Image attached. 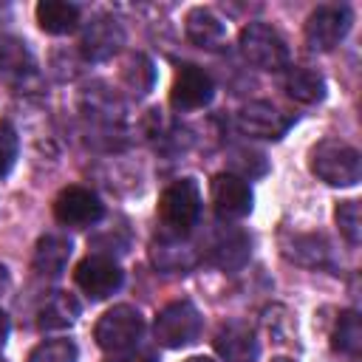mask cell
Listing matches in <instances>:
<instances>
[{
	"mask_svg": "<svg viewBox=\"0 0 362 362\" xmlns=\"http://www.w3.org/2000/svg\"><path fill=\"white\" fill-rule=\"evenodd\" d=\"M311 173L331 184V187H354L362 175V158L356 147L339 141V139H322L308 153Z\"/></svg>",
	"mask_w": 362,
	"mask_h": 362,
	"instance_id": "obj_1",
	"label": "cell"
},
{
	"mask_svg": "<svg viewBox=\"0 0 362 362\" xmlns=\"http://www.w3.org/2000/svg\"><path fill=\"white\" fill-rule=\"evenodd\" d=\"M201 218V189L192 178L173 181L158 198V221L164 235L187 238Z\"/></svg>",
	"mask_w": 362,
	"mask_h": 362,
	"instance_id": "obj_2",
	"label": "cell"
},
{
	"mask_svg": "<svg viewBox=\"0 0 362 362\" xmlns=\"http://www.w3.org/2000/svg\"><path fill=\"white\" fill-rule=\"evenodd\" d=\"M240 54L249 65L260 68V71H283L288 68V45L280 37L277 28L266 25V23H249L240 31Z\"/></svg>",
	"mask_w": 362,
	"mask_h": 362,
	"instance_id": "obj_3",
	"label": "cell"
},
{
	"mask_svg": "<svg viewBox=\"0 0 362 362\" xmlns=\"http://www.w3.org/2000/svg\"><path fill=\"white\" fill-rule=\"evenodd\" d=\"M201 328H204L201 311L189 300H175L158 311L153 334H156V342L164 348H184L201 337Z\"/></svg>",
	"mask_w": 362,
	"mask_h": 362,
	"instance_id": "obj_4",
	"label": "cell"
},
{
	"mask_svg": "<svg viewBox=\"0 0 362 362\" xmlns=\"http://www.w3.org/2000/svg\"><path fill=\"white\" fill-rule=\"evenodd\" d=\"M144 334V317L139 308L133 305H113L107 308L96 328H93V339L102 351L116 354V351H127L133 348Z\"/></svg>",
	"mask_w": 362,
	"mask_h": 362,
	"instance_id": "obj_5",
	"label": "cell"
},
{
	"mask_svg": "<svg viewBox=\"0 0 362 362\" xmlns=\"http://www.w3.org/2000/svg\"><path fill=\"white\" fill-rule=\"evenodd\" d=\"M351 28L348 6H320L305 20V45L311 51H331Z\"/></svg>",
	"mask_w": 362,
	"mask_h": 362,
	"instance_id": "obj_6",
	"label": "cell"
},
{
	"mask_svg": "<svg viewBox=\"0 0 362 362\" xmlns=\"http://www.w3.org/2000/svg\"><path fill=\"white\" fill-rule=\"evenodd\" d=\"M102 212H105V206H102L99 195L79 184L59 189V195L54 198V218L62 226H74V229L93 226L102 218Z\"/></svg>",
	"mask_w": 362,
	"mask_h": 362,
	"instance_id": "obj_7",
	"label": "cell"
},
{
	"mask_svg": "<svg viewBox=\"0 0 362 362\" xmlns=\"http://www.w3.org/2000/svg\"><path fill=\"white\" fill-rule=\"evenodd\" d=\"M76 286L90 297V300H107L113 291H119L124 274L119 269V263L107 255H88L76 263L74 272Z\"/></svg>",
	"mask_w": 362,
	"mask_h": 362,
	"instance_id": "obj_8",
	"label": "cell"
},
{
	"mask_svg": "<svg viewBox=\"0 0 362 362\" xmlns=\"http://www.w3.org/2000/svg\"><path fill=\"white\" fill-rule=\"evenodd\" d=\"M291 122H294V116L283 113V110H280L277 105H272V102H249V105H243V107L238 110V116H235V124H238V130H240L243 136H252V139H272V141L283 139L286 130L291 127Z\"/></svg>",
	"mask_w": 362,
	"mask_h": 362,
	"instance_id": "obj_9",
	"label": "cell"
},
{
	"mask_svg": "<svg viewBox=\"0 0 362 362\" xmlns=\"http://www.w3.org/2000/svg\"><path fill=\"white\" fill-rule=\"evenodd\" d=\"M0 76L17 90H28L40 82L37 59L20 37L0 34Z\"/></svg>",
	"mask_w": 362,
	"mask_h": 362,
	"instance_id": "obj_10",
	"label": "cell"
},
{
	"mask_svg": "<svg viewBox=\"0 0 362 362\" xmlns=\"http://www.w3.org/2000/svg\"><path fill=\"white\" fill-rule=\"evenodd\" d=\"M124 45V28L113 14H99L93 17L79 40V51L85 59L90 62H105L113 54H119V48Z\"/></svg>",
	"mask_w": 362,
	"mask_h": 362,
	"instance_id": "obj_11",
	"label": "cell"
},
{
	"mask_svg": "<svg viewBox=\"0 0 362 362\" xmlns=\"http://www.w3.org/2000/svg\"><path fill=\"white\" fill-rule=\"evenodd\" d=\"M212 93H215V85H212V79L204 68L181 65L175 79H173V88H170V105L181 113L198 110V107L212 102Z\"/></svg>",
	"mask_w": 362,
	"mask_h": 362,
	"instance_id": "obj_12",
	"label": "cell"
},
{
	"mask_svg": "<svg viewBox=\"0 0 362 362\" xmlns=\"http://www.w3.org/2000/svg\"><path fill=\"white\" fill-rule=\"evenodd\" d=\"M212 204L221 218H246L252 212V187L235 173H218L212 178Z\"/></svg>",
	"mask_w": 362,
	"mask_h": 362,
	"instance_id": "obj_13",
	"label": "cell"
},
{
	"mask_svg": "<svg viewBox=\"0 0 362 362\" xmlns=\"http://www.w3.org/2000/svg\"><path fill=\"white\" fill-rule=\"evenodd\" d=\"M215 351L223 362H255L257 359V337L246 322H226L215 334Z\"/></svg>",
	"mask_w": 362,
	"mask_h": 362,
	"instance_id": "obj_14",
	"label": "cell"
},
{
	"mask_svg": "<svg viewBox=\"0 0 362 362\" xmlns=\"http://www.w3.org/2000/svg\"><path fill=\"white\" fill-rule=\"evenodd\" d=\"M184 31H187V40H189L192 45L206 48V51L221 48L223 40H226V25H223V20H221L215 11L204 8V6H198V8H192V11L187 14Z\"/></svg>",
	"mask_w": 362,
	"mask_h": 362,
	"instance_id": "obj_15",
	"label": "cell"
},
{
	"mask_svg": "<svg viewBox=\"0 0 362 362\" xmlns=\"http://www.w3.org/2000/svg\"><path fill=\"white\" fill-rule=\"evenodd\" d=\"M71 240L65 235H42L34 246V257H31V269L40 277H59L68 266L71 257Z\"/></svg>",
	"mask_w": 362,
	"mask_h": 362,
	"instance_id": "obj_16",
	"label": "cell"
},
{
	"mask_svg": "<svg viewBox=\"0 0 362 362\" xmlns=\"http://www.w3.org/2000/svg\"><path fill=\"white\" fill-rule=\"evenodd\" d=\"M283 255L308 269H331V243L322 235H291L283 243Z\"/></svg>",
	"mask_w": 362,
	"mask_h": 362,
	"instance_id": "obj_17",
	"label": "cell"
},
{
	"mask_svg": "<svg viewBox=\"0 0 362 362\" xmlns=\"http://www.w3.org/2000/svg\"><path fill=\"white\" fill-rule=\"evenodd\" d=\"M249 252H252L249 238H246L240 229H226V232H221V235L212 240L206 257H209V263H215L218 269L235 272V269H240V266L249 260Z\"/></svg>",
	"mask_w": 362,
	"mask_h": 362,
	"instance_id": "obj_18",
	"label": "cell"
},
{
	"mask_svg": "<svg viewBox=\"0 0 362 362\" xmlns=\"http://www.w3.org/2000/svg\"><path fill=\"white\" fill-rule=\"evenodd\" d=\"M76 317H79V303L74 300V294L51 291L37 311V325L42 331H59V328H71Z\"/></svg>",
	"mask_w": 362,
	"mask_h": 362,
	"instance_id": "obj_19",
	"label": "cell"
},
{
	"mask_svg": "<svg viewBox=\"0 0 362 362\" xmlns=\"http://www.w3.org/2000/svg\"><path fill=\"white\" fill-rule=\"evenodd\" d=\"M283 90L294 99V102H303V105H314L325 96V79L311 71V68H303V65H294L283 74Z\"/></svg>",
	"mask_w": 362,
	"mask_h": 362,
	"instance_id": "obj_20",
	"label": "cell"
},
{
	"mask_svg": "<svg viewBox=\"0 0 362 362\" xmlns=\"http://www.w3.org/2000/svg\"><path fill=\"white\" fill-rule=\"evenodd\" d=\"M37 23L48 34H68L79 25V6L65 0H42L37 3Z\"/></svg>",
	"mask_w": 362,
	"mask_h": 362,
	"instance_id": "obj_21",
	"label": "cell"
},
{
	"mask_svg": "<svg viewBox=\"0 0 362 362\" xmlns=\"http://www.w3.org/2000/svg\"><path fill=\"white\" fill-rule=\"evenodd\" d=\"M153 260L167 272L189 269L195 263L192 249L187 246V238H173V235H164L158 243H153Z\"/></svg>",
	"mask_w": 362,
	"mask_h": 362,
	"instance_id": "obj_22",
	"label": "cell"
},
{
	"mask_svg": "<svg viewBox=\"0 0 362 362\" xmlns=\"http://www.w3.org/2000/svg\"><path fill=\"white\" fill-rule=\"evenodd\" d=\"M331 345L334 351L339 354H359L362 348V325H359V314L356 311H342L337 325H334V334H331Z\"/></svg>",
	"mask_w": 362,
	"mask_h": 362,
	"instance_id": "obj_23",
	"label": "cell"
},
{
	"mask_svg": "<svg viewBox=\"0 0 362 362\" xmlns=\"http://www.w3.org/2000/svg\"><path fill=\"white\" fill-rule=\"evenodd\" d=\"M76 354L74 339H45L31 351L28 362H76Z\"/></svg>",
	"mask_w": 362,
	"mask_h": 362,
	"instance_id": "obj_24",
	"label": "cell"
},
{
	"mask_svg": "<svg viewBox=\"0 0 362 362\" xmlns=\"http://www.w3.org/2000/svg\"><path fill=\"white\" fill-rule=\"evenodd\" d=\"M153 79H156V71H153V62L144 57V54H133L124 65V82L136 90V93H147L153 88Z\"/></svg>",
	"mask_w": 362,
	"mask_h": 362,
	"instance_id": "obj_25",
	"label": "cell"
},
{
	"mask_svg": "<svg viewBox=\"0 0 362 362\" xmlns=\"http://www.w3.org/2000/svg\"><path fill=\"white\" fill-rule=\"evenodd\" d=\"M334 218H337V226H339L342 238H345L351 246H356L359 238H362V215H359V204H356V201H339Z\"/></svg>",
	"mask_w": 362,
	"mask_h": 362,
	"instance_id": "obj_26",
	"label": "cell"
},
{
	"mask_svg": "<svg viewBox=\"0 0 362 362\" xmlns=\"http://www.w3.org/2000/svg\"><path fill=\"white\" fill-rule=\"evenodd\" d=\"M229 164L238 170L235 175H240L243 181H246V178H255V175H263V173L269 170L266 156H263V153H257V150H249V147H235V150H232Z\"/></svg>",
	"mask_w": 362,
	"mask_h": 362,
	"instance_id": "obj_27",
	"label": "cell"
},
{
	"mask_svg": "<svg viewBox=\"0 0 362 362\" xmlns=\"http://www.w3.org/2000/svg\"><path fill=\"white\" fill-rule=\"evenodd\" d=\"M17 150H20V141H17L14 127L8 122H0V178L11 173L17 161Z\"/></svg>",
	"mask_w": 362,
	"mask_h": 362,
	"instance_id": "obj_28",
	"label": "cell"
},
{
	"mask_svg": "<svg viewBox=\"0 0 362 362\" xmlns=\"http://www.w3.org/2000/svg\"><path fill=\"white\" fill-rule=\"evenodd\" d=\"M105 362H158V356H156V351H150V348H127V351H116V354H110Z\"/></svg>",
	"mask_w": 362,
	"mask_h": 362,
	"instance_id": "obj_29",
	"label": "cell"
},
{
	"mask_svg": "<svg viewBox=\"0 0 362 362\" xmlns=\"http://www.w3.org/2000/svg\"><path fill=\"white\" fill-rule=\"evenodd\" d=\"M8 331H11V322H8L6 311H0V348H3V342L8 339Z\"/></svg>",
	"mask_w": 362,
	"mask_h": 362,
	"instance_id": "obj_30",
	"label": "cell"
},
{
	"mask_svg": "<svg viewBox=\"0 0 362 362\" xmlns=\"http://www.w3.org/2000/svg\"><path fill=\"white\" fill-rule=\"evenodd\" d=\"M6 288H8V269L0 263V294H3Z\"/></svg>",
	"mask_w": 362,
	"mask_h": 362,
	"instance_id": "obj_31",
	"label": "cell"
},
{
	"mask_svg": "<svg viewBox=\"0 0 362 362\" xmlns=\"http://www.w3.org/2000/svg\"><path fill=\"white\" fill-rule=\"evenodd\" d=\"M184 362H215V359H209V356H189V359H184Z\"/></svg>",
	"mask_w": 362,
	"mask_h": 362,
	"instance_id": "obj_32",
	"label": "cell"
},
{
	"mask_svg": "<svg viewBox=\"0 0 362 362\" xmlns=\"http://www.w3.org/2000/svg\"><path fill=\"white\" fill-rule=\"evenodd\" d=\"M274 362H294V359H286V356H280V359H274Z\"/></svg>",
	"mask_w": 362,
	"mask_h": 362,
	"instance_id": "obj_33",
	"label": "cell"
},
{
	"mask_svg": "<svg viewBox=\"0 0 362 362\" xmlns=\"http://www.w3.org/2000/svg\"><path fill=\"white\" fill-rule=\"evenodd\" d=\"M0 362H6V359H3V356H0Z\"/></svg>",
	"mask_w": 362,
	"mask_h": 362,
	"instance_id": "obj_34",
	"label": "cell"
}]
</instances>
